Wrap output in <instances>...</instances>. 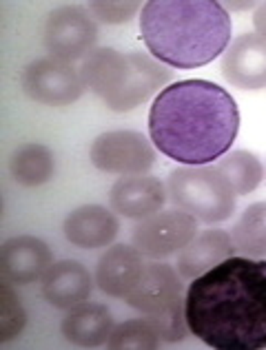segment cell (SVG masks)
<instances>
[{"label":"cell","mask_w":266,"mask_h":350,"mask_svg":"<svg viewBox=\"0 0 266 350\" xmlns=\"http://www.w3.org/2000/svg\"><path fill=\"white\" fill-rule=\"evenodd\" d=\"M187 326L217 350L266 348V260L226 257L187 291Z\"/></svg>","instance_id":"6da1fadb"},{"label":"cell","mask_w":266,"mask_h":350,"mask_svg":"<svg viewBox=\"0 0 266 350\" xmlns=\"http://www.w3.org/2000/svg\"><path fill=\"white\" fill-rule=\"evenodd\" d=\"M240 131V109L224 87L178 80L155 96L149 135L169 160L200 167L224 158Z\"/></svg>","instance_id":"7a4b0ae2"},{"label":"cell","mask_w":266,"mask_h":350,"mask_svg":"<svg viewBox=\"0 0 266 350\" xmlns=\"http://www.w3.org/2000/svg\"><path fill=\"white\" fill-rule=\"evenodd\" d=\"M231 16L213 0H151L142 7L140 33L151 56L173 69L213 62L231 42Z\"/></svg>","instance_id":"3957f363"},{"label":"cell","mask_w":266,"mask_h":350,"mask_svg":"<svg viewBox=\"0 0 266 350\" xmlns=\"http://www.w3.org/2000/svg\"><path fill=\"white\" fill-rule=\"evenodd\" d=\"M89 87L111 111L124 113L144 105L171 82V69L137 51L94 49L80 67Z\"/></svg>","instance_id":"277c9868"},{"label":"cell","mask_w":266,"mask_h":350,"mask_svg":"<svg viewBox=\"0 0 266 350\" xmlns=\"http://www.w3.org/2000/svg\"><path fill=\"white\" fill-rule=\"evenodd\" d=\"M124 301L158 328L162 342H182L189 333L185 315V286L178 278V271L169 264L149 262L144 264L142 278Z\"/></svg>","instance_id":"5b68a950"},{"label":"cell","mask_w":266,"mask_h":350,"mask_svg":"<svg viewBox=\"0 0 266 350\" xmlns=\"http://www.w3.org/2000/svg\"><path fill=\"white\" fill-rule=\"evenodd\" d=\"M167 193L178 208L207 224L224 222L235 211V191L215 164L178 167L167 180Z\"/></svg>","instance_id":"8992f818"},{"label":"cell","mask_w":266,"mask_h":350,"mask_svg":"<svg viewBox=\"0 0 266 350\" xmlns=\"http://www.w3.org/2000/svg\"><path fill=\"white\" fill-rule=\"evenodd\" d=\"M196 235L198 219L176 206L173 211H160L151 217L140 219L133 226L131 244L144 257L164 260L173 253H180Z\"/></svg>","instance_id":"52a82bcc"},{"label":"cell","mask_w":266,"mask_h":350,"mask_svg":"<svg viewBox=\"0 0 266 350\" xmlns=\"http://www.w3.org/2000/svg\"><path fill=\"white\" fill-rule=\"evenodd\" d=\"M94 167L116 175H144L153 167L155 151L149 137L137 131H107L98 135L89 153Z\"/></svg>","instance_id":"ba28073f"},{"label":"cell","mask_w":266,"mask_h":350,"mask_svg":"<svg viewBox=\"0 0 266 350\" xmlns=\"http://www.w3.org/2000/svg\"><path fill=\"white\" fill-rule=\"evenodd\" d=\"M23 89L31 100L49 107H65L76 103L85 91L82 73L71 62L58 58H40L27 64L23 71Z\"/></svg>","instance_id":"9c48e42d"},{"label":"cell","mask_w":266,"mask_h":350,"mask_svg":"<svg viewBox=\"0 0 266 350\" xmlns=\"http://www.w3.org/2000/svg\"><path fill=\"white\" fill-rule=\"evenodd\" d=\"M98 27L80 7H60L51 12L44 25V47L53 58L73 62L94 51Z\"/></svg>","instance_id":"30bf717a"},{"label":"cell","mask_w":266,"mask_h":350,"mask_svg":"<svg viewBox=\"0 0 266 350\" xmlns=\"http://www.w3.org/2000/svg\"><path fill=\"white\" fill-rule=\"evenodd\" d=\"M51 264V248L40 237L18 235L7 239L0 248V278L12 286H27L42 280Z\"/></svg>","instance_id":"8fae6325"},{"label":"cell","mask_w":266,"mask_h":350,"mask_svg":"<svg viewBox=\"0 0 266 350\" xmlns=\"http://www.w3.org/2000/svg\"><path fill=\"white\" fill-rule=\"evenodd\" d=\"M222 73L237 89H266V38L258 33H242L235 38L224 51Z\"/></svg>","instance_id":"7c38bea8"},{"label":"cell","mask_w":266,"mask_h":350,"mask_svg":"<svg viewBox=\"0 0 266 350\" xmlns=\"http://www.w3.org/2000/svg\"><path fill=\"white\" fill-rule=\"evenodd\" d=\"M167 198V184L153 175H124L111 187L109 204L122 217L144 219L160 213Z\"/></svg>","instance_id":"4fadbf2b"},{"label":"cell","mask_w":266,"mask_h":350,"mask_svg":"<svg viewBox=\"0 0 266 350\" xmlns=\"http://www.w3.org/2000/svg\"><path fill=\"white\" fill-rule=\"evenodd\" d=\"M94 280L85 264L76 260L53 262L42 275V295L53 308L69 310L78 304L87 301Z\"/></svg>","instance_id":"5bb4252c"},{"label":"cell","mask_w":266,"mask_h":350,"mask_svg":"<svg viewBox=\"0 0 266 350\" xmlns=\"http://www.w3.org/2000/svg\"><path fill=\"white\" fill-rule=\"evenodd\" d=\"M142 253L131 244H116L98 260L96 284L111 297H127L142 278Z\"/></svg>","instance_id":"9a60e30c"},{"label":"cell","mask_w":266,"mask_h":350,"mask_svg":"<svg viewBox=\"0 0 266 350\" xmlns=\"http://www.w3.org/2000/svg\"><path fill=\"white\" fill-rule=\"evenodd\" d=\"M65 237L78 248L109 246L120 231V222L114 211L100 204H85L73 208L65 219Z\"/></svg>","instance_id":"2e32d148"},{"label":"cell","mask_w":266,"mask_h":350,"mask_svg":"<svg viewBox=\"0 0 266 350\" xmlns=\"http://www.w3.org/2000/svg\"><path fill=\"white\" fill-rule=\"evenodd\" d=\"M235 251L233 237L220 228H209V231L196 235L191 242L178 253V273L187 280H196L204 275Z\"/></svg>","instance_id":"e0dca14e"},{"label":"cell","mask_w":266,"mask_h":350,"mask_svg":"<svg viewBox=\"0 0 266 350\" xmlns=\"http://www.w3.org/2000/svg\"><path fill=\"white\" fill-rule=\"evenodd\" d=\"M111 310L103 304L82 301L78 306L69 308V312L62 319V335L71 344L82 348H96L105 344L114 330Z\"/></svg>","instance_id":"ac0fdd59"},{"label":"cell","mask_w":266,"mask_h":350,"mask_svg":"<svg viewBox=\"0 0 266 350\" xmlns=\"http://www.w3.org/2000/svg\"><path fill=\"white\" fill-rule=\"evenodd\" d=\"M9 171L23 187H40L56 173V158L44 144H23L9 160Z\"/></svg>","instance_id":"d6986e66"},{"label":"cell","mask_w":266,"mask_h":350,"mask_svg":"<svg viewBox=\"0 0 266 350\" xmlns=\"http://www.w3.org/2000/svg\"><path fill=\"white\" fill-rule=\"evenodd\" d=\"M233 244L246 257L266 255V202L246 206L233 226Z\"/></svg>","instance_id":"ffe728a7"},{"label":"cell","mask_w":266,"mask_h":350,"mask_svg":"<svg viewBox=\"0 0 266 350\" xmlns=\"http://www.w3.org/2000/svg\"><path fill=\"white\" fill-rule=\"evenodd\" d=\"M215 167L231 182L235 196H249L251 191L260 187V182L264 178L262 162L249 151H231L224 158H220Z\"/></svg>","instance_id":"44dd1931"},{"label":"cell","mask_w":266,"mask_h":350,"mask_svg":"<svg viewBox=\"0 0 266 350\" xmlns=\"http://www.w3.org/2000/svg\"><path fill=\"white\" fill-rule=\"evenodd\" d=\"M160 335L149 319H129L114 326L107 346L111 350H155L160 346Z\"/></svg>","instance_id":"7402d4cb"},{"label":"cell","mask_w":266,"mask_h":350,"mask_svg":"<svg viewBox=\"0 0 266 350\" xmlns=\"http://www.w3.org/2000/svg\"><path fill=\"white\" fill-rule=\"evenodd\" d=\"M27 324V312L23 308L21 299L14 293L12 284L0 282V342H9L23 333Z\"/></svg>","instance_id":"603a6c76"},{"label":"cell","mask_w":266,"mask_h":350,"mask_svg":"<svg viewBox=\"0 0 266 350\" xmlns=\"http://www.w3.org/2000/svg\"><path fill=\"white\" fill-rule=\"evenodd\" d=\"M142 5L135 0H105V3H91L89 9L94 12L98 21H103L107 25H120L131 21L137 14V9Z\"/></svg>","instance_id":"cb8c5ba5"},{"label":"cell","mask_w":266,"mask_h":350,"mask_svg":"<svg viewBox=\"0 0 266 350\" xmlns=\"http://www.w3.org/2000/svg\"><path fill=\"white\" fill-rule=\"evenodd\" d=\"M253 25H255V31H258V36L266 38V3H260L258 7H255Z\"/></svg>","instance_id":"d4e9b609"},{"label":"cell","mask_w":266,"mask_h":350,"mask_svg":"<svg viewBox=\"0 0 266 350\" xmlns=\"http://www.w3.org/2000/svg\"><path fill=\"white\" fill-rule=\"evenodd\" d=\"M231 9H249V7H253V3H246V5H228Z\"/></svg>","instance_id":"484cf974"}]
</instances>
